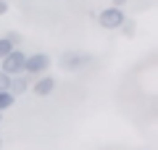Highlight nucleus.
Here are the masks:
<instances>
[{"mask_svg":"<svg viewBox=\"0 0 158 150\" xmlns=\"http://www.w3.org/2000/svg\"><path fill=\"white\" fill-rule=\"evenodd\" d=\"M111 6H113V8H124L127 0H111Z\"/></svg>","mask_w":158,"mask_h":150,"instance_id":"12","label":"nucleus"},{"mask_svg":"<svg viewBox=\"0 0 158 150\" xmlns=\"http://www.w3.org/2000/svg\"><path fill=\"white\" fill-rule=\"evenodd\" d=\"M13 103H16V98H13L11 92H0V113L8 111V108H13Z\"/></svg>","mask_w":158,"mask_h":150,"instance_id":"7","label":"nucleus"},{"mask_svg":"<svg viewBox=\"0 0 158 150\" xmlns=\"http://www.w3.org/2000/svg\"><path fill=\"white\" fill-rule=\"evenodd\" d=\"M11 50H13V45L8 42L6 37H0V61H3V58H6L8 53H11Z\"/></svg>","mask_w":158,"mask_h":150,"instance_id":"8","label":"nucleus"},{"mask_svg":"<svg viewBox=\"0 0 158 150\" xmlns=\"http://www.w3.org/2000/svg\"><path fill=\"white\" fill-rule=\"evenodd\" d=\"M58 63H61L63 71H79L82 66H87V63H92V56L90 53H82V50H66L61 58H58Z\"/></svg>","mask_w":158,"mask_h":150,"instance_id":"3","label":"nucleus"},{"mask_svg":"<svg viewBox=\"0 0 158 150\" xmlns=\"http://www.w3.org/2000/svg\"><path fill=\"white\" fill-rule=\"evenodd\" d=\"M24 61H27V53L19 50V48H13L11 53L0 61V71L8 74V77H19V74H24Z\"/></svg>","mask_w":158,"mask_h":150,"instance_id":"4","label":"nucleus"},{"mask_svg":"<svg viewBox=\"0 0 158 150\" xmlns=\"http://www.w3.org/2000/svg\"><path fill=\"white\" fill-rule=\"evenodd\" d=\"M8 82H11V77L0 71V92H8Z\"/></svg>","mask_w":158,"mask_h":150,"instance_id":"9","label":"nucleus"},{"mask_svg":"<svg viewBox=\"0 0 158 150\" xmlns=\"http://www.w3.org/2000/svg\"><path fill=\"white\" fill-rule=\"evenodd\" d=\"M124 21H127L124 8H113V6H108V8H103V11L98 13V24H100L103 29H111V32L121 29V27H124Z\"/></svg>","mask_w":158,"mask_h":150,"instance_id":"2","label":"nucleus"},{"mask_svg":"<svg viewBox=\"0 0 158 150\" xmlns=\"http://www.w3.org/2000/svg\"><path fill=\"white\" fill-rule=\"evenodd\" d=\"M56 79L53 77H48V74H42V77H37L34 79V84H32V92L37 95V98H48V95H53L56 92Z\"/></svg>","mask_w":158,"mask_h":150,"instance_id":"5","label":"nucleus"},{"mask_svg":"<svg viewBox=\"0 0 158 150\" xmlns=\"http://www.w3.org/2000/svg\"><path fill=\"white\" fill-rule=\"evenodd\" d=\"M0 119H3V113H0Z\"/></svg>","mask_w":158,"mask_h":150,"instance_id":"14","label":"nucleus"},{"mask_svg":"<svg viewBox=\"0 0 158 150\" xmlns=\"http://www.w3.org/2000/svg\"><path fill=\"white\" fill-rule=\"evenodd\" d=\"M0 150H3V140H0Z\"/></svg>","mask_w":158,"mask_h":150,"instance_id":"13","label":"nucleus"},{"mask_svg":"<svg viewBox=\"0 0 158 150\" xmlns=\"http://www.w3.org/2000/svg\"><path fill=\"white\" fill-rule=\"evenodd\" d=\"M29 87H32V79H29L27 74H19V77H11V82H8V92H11L13 98H19V95L29 92Z\"/></svg>","mask_w":158,"mask_h":150,"instance_id":"6","label":"nucleus"},{"mask_svg":"<svg viewBox=\"0 0 158 150\" xmlns=\"http://www.w3.org/2000/svg\"><path fill=\"white\" fill-rule=\"evenodd\" d=\"M50 69V56L48 53H29L27 61H24V74L29 79H37Z\"/></svg>","mask_w":158,"mask_h":150,"instance_id":"1","label":"nucleus"},{"mask_svg":"<svg viewBox=\"0 0 158 150\" xmlns=\"http://www.w3.org/2000/svg\"><path fill=\"white\" fill-rule=\"evenodd\" d=\"M8 11H11V3L8 0H0V16H6Z\"/></svg>","mask_w":158,"mask_h":150,"instance_id":"11","label":"nucleus"},{"mask_svg":"<svg viewBox=\"0 0 158 150\" xmlns=\"http://www.w3.org/2000/svg\"><path fill=\"white\" fill-rule=\"evenodd\" d=\"M121 29H124L127 37H132V34H135V24H129V21H124V27H121Z\"/></svg>","mask_w":158,"mask_h":150,"instance_id":"10","label":"nucleus"}]
</instances>
